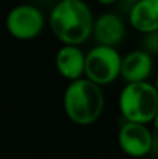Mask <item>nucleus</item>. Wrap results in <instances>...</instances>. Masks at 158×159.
Segmentation results:
<instances>
[{
    "label": "nucleus",
    "instance_id": "1",
    "mask_svg": "<svg viewBox=\"0 0 158 159\" xmlns=\"http://www.w3.org/2000/svg\"><path fill=\"white\" fill-rule=\"evenodd\" d=\"M52 34L66 45L84 43L92 34L94 20L83 0H60L49 17Z\"/></svg>",
    "mask_w": 158,
    "mask_h": 159
},
{
    "label": "nucleus",
    "instance_id": "2",
    "mask_svg": "<svg viewBox=\"0 0 158 159\" xmlns=\"http://www.w3.org/2000/svg\"><path fill=\"white\" fill-rule=\"evenodd\" d=\"M105 106L102 88L88 78L72 81L63 95L67 117L78 126H88L101 117Z\"/></svg>",
    "mask_w": 158,
    "mask_h": 159
},
{
    "label": "nucleus",
    "instance_id": "3",
    "mask_svg": "<svg viewBox=\"0 0 158 159\" xmlns=\"http://www.w3.org/2000/svg\"><path fill=\"white\" fill-rule=\"evenodd\" d=\"M119 109L126 121L148 124L158 113V91L147 81L130 82L122 89Z\"/></svg>",
    "mask_w": 158,
    "mask_h": 159
},
{
    "label": "nucleus",
    "instance_id": "4",
    "mask_svg": "<svg viewBox=\"0 0 158 159\" xmlns=\"http://www.w3.org/2000/svg\"><path fill=\"white\" fill-rule=\"evenodd\" d=\"M122 57L112 46L98 45L86 55V77L97 85H108L120 75Z\"/></svg>",
    "mask_w": 158,
    "mask_h": 159
},
{
    "label": "nucleus",
    "instance_id": "5",
    "mask_svg": "<svg viewBox=\"0 0 158 159\" xmlns=\"http://www.w3.org/2000/svg\"><path fill=\"white\" fill-rule=\"evenodd\" d=\"M44 14L39 8L31 4H21L8 13L6 27L11 36L21 41L34 39L44 30Z\"/></svg>",
    "mask_w": 158,
    "mask_h": 159
},
{
    "label": "nucleus",
    "instance_id": "6",
    "mask_svg": "<svg viewBox=\"0 0 158 159\" xmlns=\"http://www.w3.org/2000/svg\"><path fill=\"white\" fill-rule=\"evenodd\" d=\"M118 144L123 154L132 158H143L153 149L154 137L147 124L126 121L118 133Z\"/></svg>",
    "mask_w": 158,
    "mask_h": 159
},
{
    "label": "nucleus",
    "instance_id": "7",
    "mask_svg": "<svg viewBox=\"0 0 158 159\" xmlns=\"http://www.w3.org/2000/svg\"><path fill=\"white\" fill-rule=\"evenodd\" d=\"M125 24H123L122 18L116 14H102L97 18V21H94L92 34L98 43L104 45V46L115 48L116 45H119L122 39L125 38Z\"/></svg>",
    "mask_w": 158,
    "mask_h": 159
},
{
    "label": "nucleus",
    "instance_id": "8",
    "mask_svg": "<svg viewBox=\"0 0 158 159\" xmlns=\"http://www.w3.org/2000/svg\"><path fill=\"white\" fill-rule=\"evenodd\" d=\"M153 71V59L144 50H134L122 59L120 77L128 84L147 81Z\"/></svg>",
    "mask_w": 158,
    "mask_h": 159
},
{
    "label": "nucleus",
    "instance_id": "9",
    "mask_svg": "<svg viewBox=\"0 0 158 159\" xmlns=\"http://www.w3.org/2000/svg\"><path fill=\"white\" fill-rule=\"evenodd\" d=\"M56 69L66 80L76 81L86 71V55L76 45H64L56 55Z\"/></svg>",
    "mask_w": 158,
    "mask_h": 159
},
{
    "label": "nucleus",
    "instance_id": "10",
    "mask_svg": "<svg viewBox=\"0 0 158 159\" xmlns=\"http://www.w3.org/2000/svg\"><path fill=\"white\" fill-rule=\"evenodd\" d=\"M129 21L139 32L158 31V0H139L129 13Z\"/></svg>",
    "mask_w": 158,
    "mask_h": 159
},
{
    "label": "nucleus",
    "instance_id": "11",
    "mask_svg": "<svg viewBox=\"0 0 158 159\" xmlns=\"http://www.w3.org/2000/svg\"><path fill=\"white\" fill-rule=\"evenodd\" d=\"M142 50H144L148 55H158V31L144 34V38L142 41Z\"/></svg>",
    "mask_w": 158,
    "mask_h": 159
},
{
    "label": "nucleus",
    "instance_id": "12",
    "mask_svg": "<svg viewBox=\"0 0 158 159\" xmlns=\"http://www.w3.org/2000/svg\"><path fill=\"white\" fill-rule=\"evenodd\" d=\"M98 2L101 3V4H105V6H109V4H114V3H116L118 0H98Z\"/></svg>",
    "mask_w": 158,
    "mask_h": 159
},
{
    "label": "nucleus",
    "instance_id": "13",
    "mask_svg": "<svg viewBox=\"0 0 158 159\" xmlns=\"http://www.w3.org/2000/svg\"><path fill=\"white\" fill-rule=\"evenodd\" d=\"M154 127H156V130H157V133H158V113H157V116H156V119H154Z\"/></svg>",
    "mask_w": 158,
    "mask_h": 159
},
{
    "label": "nucleus",
    "instance_id": "14",
    "mask_svg": "<svg viewBox=\"0 0 158 159\" xmlns=\"http://www.w3.org/2000/svg\"><path fill=\"white\" fill-rule=\"evenodd\" d=\"M156 88H157V91H158V77H157V82H156Z\"/></svg>",
    "mask_w": 158,
    "mask_h": 159
}]
</instances>
